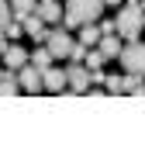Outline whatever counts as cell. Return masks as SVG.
<instances>
[{"instance_id": "1", "label": "cell", "mask_w": 145, "mask_h": 152, "mask_svg": "<svg viewBox=\"0 0 145 152\" xmlns=\"http://www.w3.org/2000/svg\"><path fill=\"white\" fill-rule=\"evenodd\" d=\"M104 7H107L104 0H66V24L62 28H83L100 18Z\"/></svg>"}, {"instance_id": "2", "label": "cell", "mask_w": 145, "mask_h": 152, "mask_svg": "<svg viewBox=\"0 0 145 152\" xmlns=\"http://www.w3.org/2000/svg\"><path fill=\"white\" fill-rule=\"evenodd\" d=\"M114 21H117V35L125 38V42H135L142 35V28H145V10L138 4H125V7L117 10Z\"/></svg>"}, {"instance_id": "3", "label": "cell", "mask_w": 145, "mask_h": 152, "mask_svg": "<svg viewBox=\"0 0 145 152\" xmlns=\"http://www.w3.org/2000/svg\"><path fill=\"white\" fill-rule=\"evenodd\" d=\"M121 66H125V73H142L145 76V42H128L125 48H121Z\"/></svg>"}, {"instance_id": "4", "label": "cell", "mask_w": 145, "mask_h": 152, "mask_svg": "<svg viewBox=\"0 0 145 152\" xmlns=\"http://www.w3.org/2000/svg\"><path fill=\"white\" fill-rule=\"evenodd\" d=\"M45 45H48V52H52L55 59H69V56H73V45H76V42L66 35V28H55V31H48Z\"/></svg>"}, {"instance_id": "5", "label": "cell", "mask_w": 145, "mask_h": 152, "mask_svg": "<svg viewBox=\"0 0 145 152\" xmlns=\"http://www.w3.org/2000/svg\"><path fill=\"white\" fill-rule=\"evenodd\" d=\"M66 76H69V90H76V94H87L90 90V69H87V62H69V69H66Z\"/></svg>"}, {"instance_id": "6", "label": "cell", "mask_w": 145, "mask_h": 152, "mask_svg": "<svg viewBox=\"0 0 145 152\" xmlns=\"http://www.w3.org/2000/svg\"><path fill=\"white\" fill-rule=\"evenodd\" d=\"M17 80H21V90H28V94H38V90H45V76H42L38 66H21L17 69Z\"/></svg>"}, {"instance_id": "7", "label": "cell", "mask_w": 145, "mask_h": 152, "mask_svg": "<svg viewBox=\"0 0 145 152\" xmlns=\"http://www.w3.org/2000/svg\"><path fill=\"white\" fill-rule=\"evenodd\" d=\"M21 24H24V31H28L35 42H45V38H48V31H45V18H42L38 10H35V14H28Z\"/></svg>"}, {"instance_id": "8", "label": "cell", "mask_w": 145, "mask_h": 152, "mask_svg": "<svg viewBox=\"0 0 145 152\" xmlns=\"http://www.w3.org/2000/svg\"><path fill=\"white\" fill-rule=\"evenodd\" d=\"M45 90H52V94H62V86L69 83V76H66V69H55V66H48L45 73Z\"/></svg>"}, {"instance_id": "9", "label": "cell", "mask_w": 145, "mask_h": 152, "mask_svg": "<svg viewBox=\"0 0 145 152\" xmlns=\"http://www.w3.org/2000/svg\"><path fill=\"white\" fill-rule=\"evenodd\" d=\"M97 48L104 52V59H121V48H125V45H121V35L111 31V35L100 38V45H97Z\"/></svg>"}, {"instance_id": "10", "label": "cell", "mask_w": 145, "mask_h": 152, "mask_svg": "<svg viewBox=\"0 0 145 152\" xmlns=\"http://www.w3.org/2000/svg\"><path fill=\"white\" fill-rule=\"evenodd\" d=\"M4 62H7V69H14V73H17L21 66H28L31 59H28V52H24L21 45H10V48H4Z\"/></svg>"}, {"instance_id": "11", "label": "cell", "mask_w": 145, "mask_h": 152, "mask_svg": "<svg viewBox=\"0 0 145 152\" xmlns=\"http://www.w3.org/2000/svg\"><path fill=\"white\" fill-rule=\"evenodd\" d=\"M38 14L45 18V24H59V21H62V7H59V0H38Z\"/></svg>"}, {"instance_id": "12", "label": "cell", "mask_w": 145, "mask_h": 152, "mask_svg": "<svg viewBox=\"0 0 145 152\" xmlns=\"http://www.w3.org/2000/svg\"><path fill=\"white\" fill-rule=\"evenodd\" d=\"M100 38H104V31L97 28V24H83V28H79V42H83V45L97 48V45H100Z\"/></svg>"}, {"instance_id": "13", "label": "cell", "mask_w": 145, "mask_h": 152, "mask_svg": "<svg viewBox=\"0 0 145 152\" xmlns=\"http://www.w3.org/2000/svg\"><path fill=\"white\" fill-rule=\"evenodd\" d=\"M17 90H21V80L14 76V69H7V76L0 80V97H14Z\"/></svg>"}, {"instance_id": "14", "label": "cell", "mask_w": 145, "mask_h": 152, "mask_svg": "<svg viewBox=\"0 0 145 152\" xmlns=\"http://www.w3.org/2000/svg\"><path fill=\"white\" fill-rule=\"evenodd\" d=\"M10 7H14V18L24 21L28 14H35V10H38V4H35V0H10Z\"/></svg>"}, {"instance_id": "15", "label": "cell", "mask_w": 145, "mask_h": 152, "mask_svg": "<svg viewBox=\"0 0 145 152\" xmlns=\"http://www.w3.org/2000/svg\"><path fill=\"white\" fill-rule=\"evenodd\" d=\"M52 59H55V56H52V52H48V45H45V48H38V52L31 56V66H38L42 73H45V69L52 66Z\"/></svg>"}, {"instance_id": "16", "label": "cell", "mask_w": 145, "mask_h": 152, "mask_svg": "<svg viewBox=\"0 0 145 152\" xmlns=\"http://www.w3.org/2000/svg\"><path fill=\"white\" fill-rule=\"evenodd\" d=\"M83 62H87V69H100V66H104V52H100V48H90Z\"/></svg>"}, {"instance_id": "17", "label": "cell", "mask_w": 145, "mask_h": 152, "mask_svg": "<svg viewBox=\"0 0 145 152\" xmlns=\"http://www.w3.org/2000/svg\"><path fill=\"white\" fill-rule=\"evenodd\" d=\"M107 94H125V76H107Z\"/></svg>"}, {"instance_id": "18", "label": "cell", "mask_w": 145, "mask_h": 152, "mask_svg": "<svg viewBox=\"0 0 145 152\" xmlns=\"http://www.w3.org/2000/svg\"><path fill=\"white\" fill-rule=\"evenodd\" d=\"M7 21H14V7H10L7 0H0V28H4Z\"/></svg>"}, {"instance_id": "19", "label": "cell", "mask_w": 145, "mask_h": 152, "mask_svg": "<svg viewBox=\"0 0 145 152\" xmlns=\"http://www.w3.org/2000/svg\"><path fill=\"white\" fill-rule=\"evenodd\" d=\"M87 48H90V45L76 42V45H73V56H69V62H83V59H87Z\"/></svg>"}, {"instance_id": "20", "label": "cell", "mask_w": 145, "mask_h": 152, "mask_svg": "<svg viewBox=\"0 0 145 152\" xmlns=\"http://www.w3.org/2000/svg\"><path fill=\"white\" fill-rule=\"evenodd\" d=\"M4 31H7V38H17L21 31H24V24H17V18H14V21H7V24H4Z\"/></svg>"}, {"instance_id": "21", "label": "cell", "mask_w": 145, "mask_h": 152, "mask_svg": "<svg viewBox=\"0 0 145 152\" xmlns=\"http://www.w3.org/2000/svg\"><path fill=\"white\" fill-rule=\"evenodd\" d=\"M4 48H7V31L0 28V56H4Z\"/></svg>"}, {"instance_id": "22", "label": "cell", "mask_w": 145, "mask_h": 152, "mask_svg": "<svg viewBox=\"0 0 145 152\" xmlns=\"http://www.w3.org/2000/svg\"><path fill=\"white\" fill-rule=\"evenodd\" d=\"M4 76H7V69H4V66H0V80H4Z\"/></svg>"}, {"instance_id": "23", "label": "cell", "mask_w": 145, "mask_h": 152, "mask_svg": "<svg viewBox=\"0 0 145 152\" xmlns=\"http://www.w3.org/2000/svg\"><path fill=\"white\" fill-rule=\"evenodd\" d=\"M104 4H111V7H117V0H104Z\"/></svg>"}, {"instance_id": "24", "label": "cell", "mask_w": 145, "mask_h": 152, "mask_svg": "<svg viewBox=\"0 0 145 152\" xmlns=\"http://www.w3.org/2000/svg\"><path fill=\"white\" fill-rule=\"evenodd\" d=\"M142 10H145V0H142Z\"/></svg>"}]
</instances>
